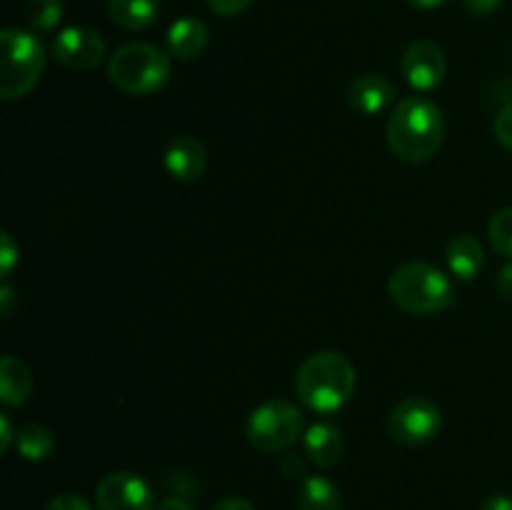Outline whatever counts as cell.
Segmentation results:
<instances>
[{
	"label": "cell",
	"mask_w": 512,
	"mask_h": 510,
	"mask_svg": "<svg viewBox=\"0 0 512 510\" xmlns=\"http://www.w3.org/2000/svg\"><path fill=\"white\" fill-rule=\"evenodd\" d=\"M53 58L70 70H93L105 58V40L88 25L63 28L53 40Z\"/></svg>",
	"instance_id": "cell-8"
},
{
	"label": "cell",
	"mask_w": 512,
	"mask_h": 510,
	"mask_svg": "<svg viewBox=\"0 0 512 510\" xmlns=\"http://www.w3.org/2000/svg\"><path fill=\"white\" fill-rule=\"evenodd\" d=\"M408 3L418 10H435L448 3V0H408Z\"/></svg>",
	"instance_id": "cell-32"
},
{
	"label": "cell",
	"mask_w": 512,
	"mask_h": 510,
	"mask_svg": "<svg viewBox=\"0 0 512 510\" xmlns=\"http://www.w3.org/2000/svg\"><path fill=\"white\" fill-rule=\"evenodd\" d=\"M395 85L378 73H365L350 83L348 100L358 113L378 115L395 103Z\"/></svg>",
	"instance_id": "cell-12"
},
{
	"label": "cell",
	"mask_w": 512,
	"mask_h": 510,
	"mask_svg": "<svg viewBox=\"0 0 512 510\" xmlns=\"http://www.w3.org/2000/svg\"><path fill=\"white\" fill-rule=\"evenodd\" d=\"M23 15L33 30H53L63 18V0H28Z\"/></svg>",
	"instance_id": "cell-20"
},
{
	"label": "cell",
	"mask_w": 512,
	"mask_h": 510,
	"mask_svg": "<svg viewBox=\"0 0 512 510\" xmlns=\"http://www.w3.org/2000/svg\"><path fill=\"white\" fill-rule=\"evenodd\" d=\"M305 423L303 413L290 400H268L250 413L245 435L260 453H280L300 440Z\"/></svg>",
	"instance_id": "cell-6"
},
{
	"label": "cell",
	"mask_w": 512,
	"mask_h": 510,
	"mask_svg": "<svg viewBox=\"0 0 512 510\" xmlns=\"http://www.w3.org/2000/svg\"><path fill=\"white\" fill-rule=\"evenodd\" d=\"M155 510H193V505L185 503L183 498H165L163 503L155 505Z\"/></svg>",
	"instance_id": "cell-31"
},
{
	"label": "cell",
	"mask_w": 512,
	"mask_h": 510,
	"mask_svg": "<svg viewBox=\"0 0 512 510\" xmlns=\"http://www.w3.org/2000/svg\"><path fill=\"white\" fill-rule=\"evenodd\" d=\"M498 290H500V295H505V298L512 300V263L503 265V270H500Z\"/></svg>",
	"instance_id": "cell-30"
},
{
	"label": "cell",
	"mask_w": 512,
	"mask_h": 510,
	"mask_svg": "<svg viewBox=\"0 0 512 510\" xmlns=\"http://www.w3.org/2000/svg\"><path fill=\"white\" fill-rule=\"evenodd\" d=\"M250 3H253V0H208L210 10L223 15V18H235V15H240L243 10H248Z\"/></svg>",
	"instance_id": "cell-25"
},
{
	"label": "cell",
	"mask_w": 512,
	"mask_h": 510,
	"mask_svg": "<svg viewBox=\"0 0 512 510\" xmlns=\"http://www.w3.org/2000/svg\"><path fill=\"white\" fill-rule=\"evenodd\" d=\"M390 298L410 315H435L450 308L455 300L453 280L430 263H403L390 275Z\"/></svg>",
	"instance_id": "cell-3"
},
{
	"label": "cell",
	"mask_w": 512,
	"mask_h": 510,
	"mask_svg": "<svg viewBox=\"0 0 512 510\" xmlns=\"http://www.w3.org/2000/svg\"><path fill=\"white\" fill-rule=\"evenodd\" d=\"M298 510H343V495L325 475H308L298 490Z\"/></svg>",
	"instance_id": "cell-17"
},
{
	"label": "cell",
	"mask_w": 512,
	"mask_h": 510,
	"mask_svg": "<svg viewBox=\"0 0 512 510\" xmlns=\"http://www.w3.org/2000/svg\"><path fill=\"white\" fill-rule=\"evenodd\" d=\"M208 25L198 18H180L168 28V48L175 58L193 60L208 48Z\"/></svg>",
	"instance_id": "cell-15"
},
{
	"label": "cell",
	"mask_w": 512,
	"mask_h": 510,
	"mask_svg": "<svg viewBox=\"0 0 512 510\" xmlns=\"http://www.w3.org/2000/svg\"><path fill=\"white\" fill-rule=\"evenodd\" d=\"M15 448H18L20 458L30 460V463H38V460H45L53 453L55 438L45 425L28 423L15 435Z\"/></svg>",
	"instance_id": "cell-19"
},
{
	"label": "cell",
	"mask_w": 512,
	"mask_h": 510,
	"mask_svg": "<svg viewBox=\"0 0 512 510\" xmlns=\"http://www.w3.org/2000/svg\"><path fill=\"white\" fill-rule=\"evenodd\" d=\"M15 260H18V245H15L13 235L5 230L3 233V255H0V268H3V280L10 278V273H13V265Z\"/></svg>",
	"instance_id": "cell-24"
},
{
	"label": "cell",
	"mask_w": 512,
	"mask_h": 510,
	"mask_svg": "<svg viewBox=\"0 0 512 510\" xmlns=\"http://www.w3.org/2000/svg\"><path fill=\"white\" fill-rule=\"evenodd\" d=\"M15 435H18V433H13V423H10V415L3 413V415H0V453H8L10 443L15 440Z\"/></svg>",
	"instance_id": "cell-26"
},
{
	"label": "cell",
	"mask_w": 512,
	"mask_h": 510,
	"mask_svg": "<svg viewBox=\"0 0 512 510\" xmlns=\"http://www.w3.org/2000/svg\"><path fill=\"white\" fill-rule=\"evenodd\" d=\"M213 510H255V505L250 503V500L240 498V495H230V498L218 500V503L213 505Z\"/></svg>",
	"instance_id": "cell-27"
},
{
	"label": "cell",
	"mask_w": 512,
	"mask_h": 510,
	"mask_svg": "<svg viewBox=\"0 0 512 510\" xmlns=\"http://www.w3.org/2000/svg\"><path fill=\"white\" fill-rule=\"evenodd\" d=\"M400 68L410 88L428 93L443 83L448 65H445V53L440 45H435L433 40H415L405 50Z\"/></svg>",
	"instance_id": "cell-10"
},
{
	"label": "cell",
	"mask_w": 512,
	"mask_h": 510,
	"mask_svg": "<svg viewBox=\"0 0 512 510\" xmlns=\"http://www.w3.org/2000/svg\"><path fill=\"white\" fill-rule=\"evenodd\" d=\"M0 98L18 100L28 95L45 68V45L30 30L5 28L0 33Z\"/></svg>",
	"instance_id": "cell-4"
},
{
	"label": "cell",
	"mask_w": 512,
	"mask_h": 510,
	"mask_svg": "<svg viewBox=\"0 0 512 510\" xmlns=\"http://www.w3.org/2000/svg\"><path fill=\"white\" fill-rule=\"evenodd\" d=\"M355 368L338 350H320L308 355L295 375V393L300 403L320 415L343 408L355 390Z\"/></svg>",
	"instance_id": "cell-1"
},
{
	"label": "cell",
	"mask_w": 512,
	"mask_h": 510,
	"mask_svg": "<svg viewBox=\"0 0 512 510\" xmlns=\"http://www.w3.org/2000/svg\"><path fill=\"white\" fill-rule=\"evenodd\" d=\"M110 20L125 30H145L158 20V0H110Z\"/></svg>",
	"instance_id": "cell-18"
},
{
	"label": "cell",
	"mask_w": 512,
	"mask_h": 510,
	"mask_svg": "<svg viewBox=\"0 0 512 510\" xmlns=\"http://www.w3.org/2000/svg\"><path fill=\"white\" fill-rule=\"evenodd\" d=\"M493 133H495V140H498L503 148L512 150V100L508 105H503V108H500V113L495 115Z\"/></svg>",
	"instance_id": "cell-22"
},
{
	"label": "cell",
	"mask_w": 512,
	"mask_h": 510,
	"mask_svg": "<svg viewBox=\"0 0 512 510\" xmlns=\"http://www.w3.org/2000/svg\"><path fill=\"white\" fill-rule=\"evenodd\" d=\"M480 510H512V498L505 493H495L480 505Z\"/></svg>",
	"instance_id": "cell-29"
},
{
	"label": "cell",
	"mask_w": 512,
	"mask_h": 510,
	"mask_svg": "<svg viewBox=\"0 0 512 510\" xmlns=\"http://www.w3.org/2000/svg\"><path fill=\"white\" fill-rule=\"evenodd\" d=\"M98 510H155V495L148 480L135 473H110L95 488Z\"/></svg>",
	"instance_id": "cell-9"
},
{
	"label": "cell",
	"mask_w": 512,
	"mask_h": 510,
	"mask_svg": "<svg viewBox=\"0 0 512 510\" xmlns=\"http://www.w3.org/2000/svg\"><path fill=\"white\" fill-rule=\"evenodd\" d=\"M488 235L493 248L512 260V208H503L490 218Z\"/></svg>",
	"instance_id": "cell-21"
},
{
	"label": "cell",
	"mask_w": 512,
	"mask_h": 510,
	"mask_svg": "<svg viewBox=\"0 0 512 510\" xmlns=\"http://www.w3.org/2000/svg\"><path fill=\"white\" fill-rule=\"evenodd\" d=\"M390 435L405 445H423L433 440L443 428V410L430 398L410 395L400 400L388 418Z\"/></svg>",
	"instance_id": "cell-7"
},
{
	"label": "cell",
	"mask_w": 512,
	"mask_h": 510,
	"mask_svg": "<svg viewBox=\"0 0 512 510\" xmlns=\"http://www.w3.org/2000/svg\"><path fill=\"white\" fill-rule=\"evenodd\" d=\"M443 110L425 98H405L388 120V145L405 163H425L443 145Z\"/></svg>",
	"instance_id": "cell-2"
},
{
	"label": "cell",
	"mask_w": 512,
	"mask_h": 510,
	"mask_svg": "<svg viewBox=\"0 0 512 510\" xmlns=\"http://www.w3.org/2000/svg\"><path fill=\"white\" fill-rule=\"evenodd\" d=\"M463 3L470 13L488 15V13H493V10H498L503 0H463Z\"/></svg>",
	"instance_id": "cell-28"
},
{
	"label": "cell",
	"mask_w": 512,
	"mask_h": 510,
	"mask_svg": "<svg viewBox=\"0 0 512 510\" xmlns=\"http://www.w3.org/2000/svg\"><path fill=\"white\" fill-rule=\"evenodd\" d=\"M30 390H33V375L30 368L15 355H5L0 360V400L8 408L15 405H23L30 398Z\"/></svg>",
	"instance_id": "cell-16"
},
{
	"label": "cell",
	"mask_w": 512,
	"mask_h": 510,
	"mask_svg": "<svg viewBox=\"0 0 512 510\" xmlns=\"http://www.w3.org/2000/svg\"><path fill=\"white\" fill-rule=\"evenodd\" d=\"M45 510H95V508L88 503V500L80 498V495L60 493V495H53V498L48 500Z\"/></svg>",
	"instance_id": "cell-23"
},
{
	"label": "cell",
	"mask_w": 512,
	"mask_h": 510,
	"mask_svg": "<svg viewBox=\"0 0 512 510\" xmlns=\"http://www.w3.org/2000/svg\"><path fill=\"white\" fill-rule=\"evenodd\" d=\"M108 75L118 90L128 95H153L173 75L170 58L150 43H128L108 60Z\"/></svg>",
	"instance_id": "cell-5"
},
{
	"label": "cell",
	"mask_w": 512,
	"mask_h": 510,
	"mask_svg": "<svg viewBox=\"0 0 512 510\" xmlns=\"http://www.w3.org/2000/svg\"><path fill=\"white\" fill-rule=\"evenodd\" d=\"M445 263H448L450 273H453L455 278L468 283V280H473L475 275L483 270V245H480V240L470 233L455 235L448 243V248H445Z\"/></svg>",
	"instance_id": "cell-14"
},
{
	"label": "cell",
	"mask_w": 512,
	"mask_h": 510,
	"mask_svg": "<svg viewBox=\"0 0 512 510\" xmlns=\"http://www.w3.org/2000/svg\"><path fill=\"white\" fill-rule=\"evenodd\" d=\"M305 453L320 468H333L340 463L345 453V440L335 425L330 423H315L305 430L303 435Z\"/></svg>",
	"instance_id": "cell-13"
},
{
	"label": "cell",
	"mask_w": 512,
	"mask_h": 510,
	"mask_svg": "<svg viewBox=\"0 0 512 510\" xmlns=\"http://www.w3.org/2000/svg\"><path fill=\"white\" fill-rule=\"evenodd\" d=\"M165 170L173 175L180 183H195L200 180V175L205 173V163H208V155H205L203 143L193 135H178L173 143L165 148L163 155Z\"/></svg>",
	"instance_id": "cell-11"
}]
</instances>
